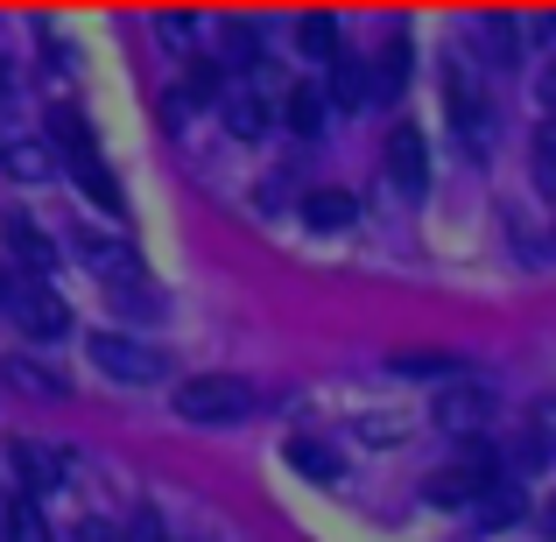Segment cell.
<instances>
[{
  "label": "cell",
  "mask_w": 556,
  "mask_h": 542,
  "mask_svg": "<svg viewBox=\"0 0 556 542\" xmlns=\"http://www.w3.org/2000/svg\"><path fill=\"white\" fill-rule=\"evenodd\" d=\"M218 56L247 71V64L261 56V28H254V22H226V28H218Z\"/></svg>",
  "instance_id": "17"
},
{
  "label": "cell",
  "mask_w": 556,
  "mask_h": 542,
  "mask_svg": "<svg viewBox=\"0 0 556 542\" xmlns=\"http://www.w3.org/2000/svg\"><path fill=\"white\" fill-rule=\"evenodd\" d=\"M14 465H22V487L28 493H42V487H56V479H64L56 451L50 444H28V437H14Z\"/></svg>",
  "instance_id": "13"
},
{
  "label": "cell",
  "mask_w": 556,
  "mask_h": 542,
  "mask_svg": "<svg viewBox=\"0 0 556 542\" xmlns=\"http://www.w3.org/2000/svg\"><path fill=\"white\" fill-rule=\"evenodd\" d=\"M535 177H543V190H556V127L535 135Z\"/></svg>",
  "instance_id": "21"
},
{
  "label": "cell",
  "mask_w": 556,
  "mask_h": 542,
  "mask_svg": "<svg viewBox=\"0 0 556 542\" xmlns=\"http://www.w3.org/2000/svg\"><path fill=\"white\" fill-rule=\"evenodd\" d=\"M8 297H14V275H8V268H0V311H8Z\"/></svg>",
  "instance_id": "25"
},
{
  "label": "cell",
  "mask_w": 556,
  "mask_h": 542,
  "mask_svg": "<svg viewBox=\"0 0 556 542\" xmlns=\"http://www.w3.org/2000/svg\"><path fill=\"white\" fill-rule=\"evenodd\" d=\"M8 380L28 394H71V380L56 374V366H36V360H8Z\"/></svg>",
  "instance_id": "18"
},
{
  "label": "cell",
  "mask_w": 556,
  "mask_h": 542,
  "mask_svg": "<svg viewBox=\"0 0 556 542\" xmlns=\"http://www.w3.org/2000/svg\"><path fill=\"white\" fill-rule=\"evenodd\" d=\"M0 232H8V254H14V261H22V268H28V275H42V268H50V261H56V247H50V232H42V226H36V218H22V212H8V218H0Z\"/></svg>",
  "instance_id": "9"
},
{
  "label": "cell",
  "mask_w": 556,
  "mask_h": 542,
  "mask_svg": "<svg viewBox=\"0 0 556 542\" xmlns=\"http://www.w3.org/2000/svg\"><path fill=\"white\" fill-rule=\"evenodd\" d=\"M218 113H226V127L240 141H261L275 127V99L268 92H247V85H226V92H218Z\"/></svg>",
  "instance_id": "8"
},
{
  "label": "cell",
  "mask_w": 556,
  "mask_h": 542,
  "mask_svg": "<svg viewBox=\"0 0 556 542\" xmlns=\"http://www.w3.org/2000/svg\"><path fill=\"white\" fill-rule=\"evenodd\" d=\"M8 317L28 331V339H64L71 331V311L36 282V275H14V297H8Z\"/></svg>",
  "instance_id": "6"
},
{
  "label": "cell",
  "mask_w": 556,
  "mask_h": 542,
  "mask_svg": "<svg viewBox=\"0 0 556 542\" xmlns=\"http://www.w3.org/2000/svg\"><path fill=\"white\" fill-rule=\"evenodd\" d=\"M289 458H296L311 479H339V451H325L317 437H296V444H289Z\"/></svg>",
  "instance_id": "20"
},
{
  "label": "cell",
  "mask_w": 556,
  "mask_h": 542,
  "mask_svg": "<svg viewBox=\"0 0 556 542\" xmlns=\"http://www.w3.org/2000/svg\"><path fill=\"white\" fill-rule=\"evenodd\" d=\"M325 106H331V99L317 92V85H289V92H282V121H289V135L317 141V135H325Z\"/></svg>",
  "instance_id": "12"
},
{
  "label": "cell",
  "mask_w": 556,
  "mask_h": 542,
  "mask_svg": "<svg viewBox=\"0 0 556 542\" xmlns=\"http://www.w3.org/2000/svg\"><path fill=\"white\" fill-rule=\"evenodd\" d=\"M254 402H261V394L247 388L240 374H198V380H184V388H177L184 423H247V416H254Z\"/></svg>",
  "instance_id": "1"
},
{
  "label": "cell",
  "mask_w": 556,
  "mask_h": 542,
  "mask_svg": "<svg viewBox=\"0 0 556 542\" xmlns=\"http://www.w3.org/2000/svg\"><path fill=\"white\" fill-rule=\"evenodd\" d=\"M543 99H549V106H556V71H549V78H543Z\"/></svg>",
  "instance_id": "26"
},
{
  "label": "cell",
  "mask_w": 556,
  "mask_h": 542,
  "mask_svg": "<svg viewBox=\"0 0 556 542\" xmlns=\"http://www.w3.org/2000/svg\"><path fill=\"white\" fill-rule=\"evenodd\" d=\"M444 121L458 127L465 155H486V141H493V99L479 92L472 64H444Z\"/></svg>",
  "instance_id": "3"
},
{
  "label": "cell",
  "mask_w": 556,
  "mask_h": 542,
  "mask_svg": "<svg viewBox=\"0 0 556 542\" xmlns=\"http://www.w3.org/2000/svg\"><path fill=\"white\" fill-rule=\"evenodd\" d=\"M388 177H394L402 198H422V190H430V149H422L416 127H394L388 135Z\"/></svg>",
  "instance_id": "7"
},
{
  "label": "cell",
  "mask_w": 556,
  "mask_h": 542,
  "mask_svg": "<svg viewBox=\"0 0 556 542\" xmlns=\"http://www.w3.org/2000/svg\"><path fill=\"white\" fill-rule=\"evenodd\" d=\"M296 50L311 56V64H331V56H339V22H331V14H303L296 22Z\"/></svg>",
  "instance_id": "14"
},
{
  "label": "cell",
  "mask_w": 556,
  "mask_h": 542,
  "mask_svg": "<svg viewBox=\"0 0 556 542\" xmlns=\"http://www.w3.org/2000/svg\"><path fill=\"white\" fill-rule=\"evenodd\" d=\"M8 542H56L50 535V521H42V507H36V493H22V501L8 507V529H0Z\"/></svg>",
  "instance_id": "16"
},
{
  "label": "cell",
  "mask_w": 556,
  "mask_h": 542,
  "mask_svg": "<svg viewBox=\"0 0 556 542\" xmlns=\"http://www.w3.org/2000/svg\"><path fill=\"white\" fill-rule=\"evenodd\" d=\"M535 529H543V535L556 542V493H549V501H543V507H535Z\"/></svg>",
  "instance_id": "24"
},
{
  "label": "cell",
  "mask_w": 556,
  "mask_h": 542,
  "mask_svg": "<svg viewBox=\"0 0 556 542\" xmlns=\"http://www.w3.org/2000/svg\"><path fill=\"white\" fill-rule=\"evenodd\" d=\"M92 366L113 380H135V388H149V380L169 374V353H155L149 339H135V331H92Z\"/></svg>",
  "instance_id": "4"
},
{
  "label": "cell",
  "mask_w": 556,
  "mask_h": 542,
  "mask_svg": "<svg viewBox=\"0 0 556 542\" xmlns=\"http://www.w3.org/2000/svg\"><path fill=\"white\" fill-rule=\"evenodd\" d=\"M56 149H64V169L78 177V190L92 204H121V184H113V169H106V155H99V141H92V127L78 121V113H56Z\"/></svg>",
  "instance_id": "2"
},
{
  "label": "cell",
  "mask_w": 556,
  "mask_h": 542,
  "mask_svg": "<svg viewBox=\"0 0 556 542\" xmlns=\"http://www.w3.org/2000/svg\"><path fill=\"white\" fill-rule=\"evenodd\" d=\"M437 416H451L458 430H472L479 416H486V394H465V402H451V408H437Z\"/></svg>",
  "instance_id": "22"
},
{
  "label": "cell",
  "mask_w": 556,
  "mask_h": 542,
  "mask_svg": "<svg viewBox=\"0 0 556 542\" xmlns=\"http://www.w3.org/2000/svg\"><path fill=\"white\" fill-rule=\"evenodd\" d=\"M303 218H311V226H353V198H345V190H311V198H303Z\"/></svg>",
  "instance_id": "19"
},
{
  "label": "cell",
  "mask_w": 556,
  "mask_h": 542,
  "mask_svg": "<svg viewBox=\"0 0 556 542\" xmlns=\"http://www.w3.org/2000/svg\"><path fill=\"white\" fill-rule=\"evenodd\" d=\"M472 42H479V56H486V64H515L521 56V22L515 14H479V28H472Z\"/></svg>",
  "instance_id": "11"
},
{
  "label": "cell",
  "mask_w": 556,
  "mask_h": 542,
  "mask_svg": "<svg viewBox=\"0 0 556 542\" xmlns=\"http://www.w3.org/2000/svg\"><path fill=\"white\" fill-rule=\"evenodd\" d=\"M367 71H374V99H394V92H402V78H408V42L394 36V42H388V50L374 56Z\"/></svg>",
  "instance_id": "15"
},
{
  "label": "cell",
  "mask_w": 556,
  "mask_h": 542,
  "mask_svg": "<svg viewBox=\"0 0 556 542\" xmlns=\"http://www.w3.org/2000/svg\"><path fill=\"white\" fill-rule=\"evenodd\" d=\"M325 99H331V106H345V113H353V106H367V99H374V71L367 64H359V56H331V85H325Z\"/></svg>",
  "instance_id": "10"
},
{
  "label": "cell",
  "mask_w": 556,
  "mask_h": 542,
  "mask_svg": "<svg viewBox=\"0 0 556 542\" xmlns=\"http://www.w3.org/2000/svg\"><path fill=\"white\" fill-rule=\"evenodd\" d=\"M493 479H501V458H493L486 444H472L458 465H444V472L430 479V501H437V507H472L479 493L493 487Z\"/></svg>",
  "instance_id": "5"
},
{
  "label": "cell",
  "mask_w": 556,
  "mask_h": 542,
  "mask_svg": "<svg viewBox=\"0 0 556 542\" xmlns=\"http://www.w3.org/2000/svg\"><path fill=\"white\" fill-rule=\"evenodd\" d=\"M549 36H556V14H549Z\"/></svg>",
  "instance_id": "27"
},
{
  "label": "cell",
  "mask_w": 556,
  "mask_h": 542,
  "mask_svg": "<svg viewBox=\"0 0 556 542\" xmlns=\"http://www.w3.org/2000/svg\"><path fill=\"white\" fill-rule=\"evenodd\" d=\"M121 542H169V529H163V521L149 515V507H141V515L127 521V535H121Z\"/></svg>",
  "instance_id": "23"
}]
</instances>
